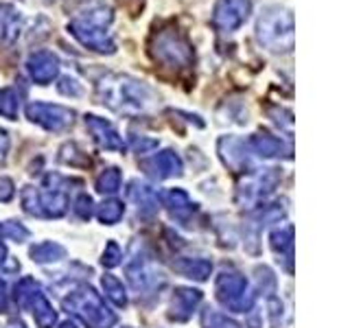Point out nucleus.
<instances>
[{
	"mask_svg": "<svg viewBox=\"0 0 350 328\" xmlns=\"http://www.w3.org/2000/svg\"><path fill=\"white\" fill-rule=\"evenodd\" d=\"M96 98L116 114L140 116L156 107L158 94L145 81L123 72H107L96 81Z\"/></svg>",
	"mask_w": 350,
	"mask_h": 328,
	"instance_id": "nucleus-1",
	"label": "nucleus"
},
{
	"mask_svg": "<svg viewBox=\"0 0 350 328\" xmlns=\"http://www.w3.org/2000/svg\"><path fill=\"white\" fill-rule=\"evenodd\" d=\"M147 53L160 68L173 72H186L195 66V46L175 22H164L151 31L147 42Z\"/></svg>",
	"mask_w": 350,
	"mask_h": 328,
	"instance_id": "nucleus-2",
	"label": "nucleus"
},
{
	"mask_svg": "<svg viewBox=\"0 0 350 328\" xmlns=\"http://www.w3.org/2000/svg\"><path fill=\"white\" fill-rule=\"evenodd\" d=\"M112 22H114V9L109 5L96 3L83 9L81 14H77L68 22L66 31L88 51L98 55H114L116 42L112 31H109Z\"/></svg>",
	"mask_w": 350,
	"mask_h": 328,
	"instance_id": "nucleus-3",
	"label": "nucleus"
},
{
	"mask_svg": "<svg viewBox=\"0 0 350 328\" xmlns=\"http://www.w3.org/2000/svg\"><path fill=\"white\" fill-rule=\"evenodd\" d=\"M256 42L262 49L276 55L293 51L295 44V27L291 9L282 5H269L258 14L254 27Z\"/></svg>",
	"mask_w": 350,
	"mask_h": 328,
	"instance_id": "nucleus-4",
	"label": "nucleus"
},
{
	"mask_svg": "<svg viewBox=\"0 0 350 328\" xmlns=\"http://www.w3.org/2000/svg\"><path fill=\"white\" fill-rule=\"evenodd\" d=\"M62 304L66 311L75 315L77 320H81L88 328H112L116 324V315L107 309L101 295L92 287H85V284L72 289Z\"/></svg>",
	"mask_w": 350,
	"mask_h": 328,
	"instance_id": "nucleus-5",
	"label": "nucleus"
},
{
	"mask_svg": "<svg viewBox=\"0 0 350 328\" xmlns=\"http://www.w3.org/2000/svg\"><path fill=\"white\" fill-rule=\"evenodd\" d=\"M215 293L217 300L234 313H247L256 300L250 289L247 278L237 271H224L215 282Z\"/></svg>",
	"mask_w": 350,
	"mask_h": 328,
	"instance_id": "nucleus-6",
	"label": "nucleus"
},
{
	"mask_svg": "<svg viewBox=\"0 0 350 328\" xmlns=\"http://www.w3.org/2000/svg\"><path fill=\"white\" fill-rule=\"evenodd\" d=\"M68 184L59 173L44 175L42 189H38V206L42 219H59L68 210Z\"/></svg>",
	"mask_w": 350,
	"mask_h": 328,
	"instance_id": "nucleus-7",
	"label": "nucleus"
},
{
	"mask_svg": "<svg viewBox=\"0 0 350 328\" xmlns=\"http://www.w3.org/2000/svg\"><path fill=\"white\" fill-rule=\"evenodd\" d=\"M25 114L33 125H40L46 131H66L75 123V112L66 105L57 103H44V101H31L25 107Z\"/></svg>",
	"mask_w": 350,
	"mask_h": 328,
	"instance_id": "nucleus-8",
	"label": "nucleus"
},
{
	"mask_svg": "<svg viewBox=\"0 0 350 328\" xmlns=\"http://www.w3.org/2000/svg\"><path fill=\"white\" fill-rule=\"evenodd\" d=\"M252 3L250 0H217L213 7L211 22L219 33H237L250 20Z\"/></svg>",
	"mask_w": 350,
	"mask_h": 328,
	"instance_id": "nucleus-9",
	"label": "nucleus"
},
{
	"mask_svg": "<svg viewBox=\"0 0 350 328\" xmlns=\"http://www.w3.org/2000/svg\"><path fill=\"white\" fill-rule=\"evenodd\" d=\"M280 180V173L278 169H262L258 173H252L245 178V182L239 186V193H237V202L239 204H247V206H254L260 200L276 189V184Z\"/></svg>",
	"mask_w": 350,
	"mask_h": 328,
	"instance_id": "nucleus-10",
	"label": "nucleus"
},
{
	"mask_svg": "<svg viewBox=\"0 0 350 328\" xmlns=\"http://www.w3.org/2000/svg\"><path fill=\"white\" fill-rule=\"evenodd\" d=\"M25 68H27V74L31 77V81H36L38 85H49L59 77L62 62L53 51L40 49L29 55L25 62Z\"/></svg>",
	"mask_w": 350,
	"mask_h": 328,
	"instance_id": "nucleus-11",
	"label": "nucleus"
},
{
	"mask_svg": "<svg viewBox=\"0 0 350 328\" xmlns=\"http://www.w3.org/2000/svg\"><path fill=\"white\" fill-rule=\"evenodd\" d=\"M127 280L134 291H149L164 280L156 262L149 260L147 256H136L127 265Z\"/></svg>",
	"mask_w": 350,
	"mask_h": 328,
	"instance_id": "nucleus-12",
	"label": "nucleus"
},
{
	"mask_svg": "<svg viewBox=\"0 0 350 328\" xmlns=\"http://www.w3.org/2000/svg\"><path fill=\"white\" fill-rule=\"evenodd\" d=\"M85 129L90 131V136L94 138V142L105 151H123L125 142L123 136L118 134V129L109 123V120L96 116V114H85Z\"/></svg>",
	"mask_w": 350,
	"mask_h": 328,
	"instance_id": "nucleus-13",
	"label": "nucleus"
},
{
	"mask_svg": "<svg viewBox=\"0 0 350 328\" xmlns=\"http://www.w3.org/2000/svg\"><path fill=\"white\" fill-rule=\"evenodd\" d=\"M142 169H147V173L156 180H169V178H178V175H182L184 162L173 149H164V151L156 153L153 158L142 162Z\"/></svg>",
	"mask_w": 350,
	"mask_h": 328,
	"instance_id": "nucleus-14",
	"label": "nucleus"
},
{
	"mask_svg": "<svg viewBox=\"0 0 350 328\" xmlns=\"http://www.w3.org/2000/svg\"><path fill=\"white\" fill-rule=\"evenodd\" d=\"M247 142L237 136H221L217 142V153L221 162L232 171L247 169Z\"/></svg>",
	"mask_w": 350,
	"mask_h": 328,
	"instance_id": "nucleus-15",
	"label": "nucleus"
},
{
	"mask_svg": "<svg viewBox=\"0 0 350 328\" xmlns=\"http://www.w3.org/2000/svg\"><path fill=\"white\" fill-rule=\"evenodd\" d=\"M25 29V16L11 3H0V44L14 46Z\"/></svg>",
	"mask_w": 350,
	"mask_h": 328,
	"instance_id": "nucleus-16",
	"label": "nucleus"
},
{
	"mask_svg": "<svg viewBox=\"0 0 350 328\" xmlns=\"http://www.w3.org/2000/svg\"><path fill=\"white\" fill-rule=\"evenodd\" d=\"M247 149L256 153L258 158H291V147L284 145L278 136H271L267 131H258L247 140Z\"/></svg>",
	"mask_w": 350,
	"mask_h": 328,
	"instance_id": "nucleus-17",
	"label": "nucleus"
},
{
	"mask_svg": "<svg viewBox=\"0 0 350 328\" xmlns=\"http://www.w3.org/2000/svg\"><path fill=\"white\" fill-rule=\"evenodd\" d=\"M200 302H202V291L191 287H178L173 291V300H171V313H169L171 320L175 322L191 320Z\"/></svg>",
	"mask_w": 350,
	"mask_h": 328,
	"instance_id": "nucleus-18",
	"label": "nucleus"
},
{
	"mask_svg": "<svg viewBox=\"0 0 350 328\" xmlns=\"http://www.w3.org/2000/svg\"><path fill=\"white\" fill-rule=\"evenodd\" d=\"M162 204L167 206V210L171 213L173 219L178 221H189L195 213V204L189 197V193L182 189H169L162 195Z\"/></svg>",
	"mask_w": 350,
	"mask_h": 328,
	"instance_id": "nucleus-19",
	"label": "nucleus"
},
{
	"mask_svg": "<svg viewBox=\"0 0 350 328\" xmlns=\"http://www.w3.org/2000/svg\"><path fill=\"white\" fill-rule=\"evenodd\" d=\"M127 195H129V200L138 206V210H142V213H156L158 206H160L158 191L153 189L151 184H147V182L134 180V182L129 184Z\"/></svg>",
	"mask_w": 350,
	"mask_h": 328,
	"instance_id": "nucleus-20",
	"label": "nucleus"
},
{
	"mask_svg": "<svg viewBox=\"0 0 350 328\" xmlns=\"http://www.w3.org/2000/svg\"><path fill=\"white\" fill-rule=\"evenodd\" d=\"M25 309H31L33 320H36L38 328H53L55 322H57V313L53 311L51 302L46 300V295L42 293V289H36L33 295L29 298Z\"/></svg>",
	"mask_w": 350,
	"mask_h": 328,
	"instance_id": "nucleus-21",
	"label": "nucleus"
},
{
	"mask_svg": "<svg viewBox=\"0 0 350 328\" xmlns=\"http://www.w3.org/2000/svg\"><path fill=\"white\" fill-rule=\"evenodd\" d=\"M173 269L191 280L204 282L213 273V262L206 258H180L173 262Z\"/></svg>",
	"mask_w": 350,
	"mask_h": 328,
	"instance_id": "nucleus-22",
	"label": "nucleus"
},
{
	"mask_svg": "<svg viewBox=\"0 0 350 328\" xmlns=\"http://www.w3.org/2000/svg\"><path fill=\"white\" fill-rule=\"evenodd\" d=\"M271 249L280 256L278 260H284V265L291 271V258H293V226H284L273 230L271 236Z\"/></svg>",
	"mask_w": 350,
	"mask_h": 328,
	"instance_id": "nucleus-23",
	"label": "nucleus"
},
{
	"mask_svg": "<svg viewBox=\"0 0 350 328\" xmlns=\"http://www.w3.org/2000/svg\"><path fill=\"white\" fill-rule=\"evenodd\" d=\"M31 258L36 262H57L66 256V249L59 243H53V241H44V243H38L31 247Z\"/></svg>",
	"mask_w": 350,
	"mask_h": 328,
	"instance_id": "nucleus-24",
	"label": "nucleus"
},
{
	"mask_svg": "<svg viewBox=\"0 0 350 328\" xmlns=\"http://www.w3.org/2000/svg\"><path fill=\"white\" fill-rule=\"evenodd\" d=\"M20 92L18 87L9 85L0 90V116H5L9 120H16L18 112H20Z\"/></svg>",
	"mask_w": 350,
	"mask_h": 328,
	"instance_id": "nucleus-25",
	"label": "nucleus"
},
{
	"mask_svg": "<svg viewBox=\"0 0 350 328\" xmlns=\"http://www.w3.org/2000/svg\"><path fill=\"white\" fill-rule=\"evenodd\" d=\"M123 215H125V206H123V202H118V200H107V202H103L101 206H98V210H96L98 221L105 223V226L118 223L120 219H123Z\"/></svg>",
	"mask_w": 350,
	"mask_h": 328,
	"instance_id": "nucleus-26",
	"label": "nucleus"
},
{
	"mask_svg": "<svg viewBox=\"0 0 350 328\" xmlns=\"http://www.w3.org/2000/svg\"><path fill=\"white\" fill-rule=\"evenodd\" d=\"M120 182H123V175H120V171L116 167H107L96 178V191L103 193V195H114L120 189Z\"/></svg>",
	"mask_w": 350,
	"mask_h": 328,
	"instance_id": "nucleus-27",
	"label": "nucleus"
},
{
	"mask_svg": "<svg viewBox=\"0 0 350 328\" xmlns=\"http://www.w3.org/2000/svg\"><path fill=\"white\" fill-rule=\"evenodd\" d=\"M101 284H103V291L109 300H112L116 306H127V293H125V287L123 282H120L116 276H112V273H105V276L101 278Z\"/></svg>",
	"mask_w": 350,
	"mask_h": 328,
	"instance_id": "nucleus-28",
	"label": "nucleus"
},
{
	"mask_svg": "<svg viewBox=\"0 0 350 328\" xmlns=\"http://www.w3.org/2000/svg\"><path fill=\"white\" fill-rule=\"evenodd\" d=\"M202 326L204 328H243L239 322H234L232 317H228L219 311H213V309H206L202 313Z\"/></svg>",
	"mask_w": 350,
	"mask_h": 328,
	"instance_id": "nucleus-29",
	"label": "nucleus"
},
{
	"mask_svg": "<svg viewBox=\"0 0 350 328\" xmlns=\"http://www.w3.org/2000/svg\"><path fill=\"white\" fill-rule=\"evenodd\" d=\"M59 160L70 164V167H88V164H90V158H88L75 142H66V145L59 149Z\"/></svg>",
	"mask_w": 350,
	"mask_h": 328,
	"instance_id": "nucleus-30",
	"label": "nucleus"
},
{
	"mask_svg": "<svg viewBox=\"0 0 350 328\" xmlns=\"http://www.w3.org/2000/svg\"><path fill=\"white\" fill-rule=\"evenodd\" d=\"M120 260H123V251H120L116 241H109V243L105 245L103 256H101V265L107 267V269H114V267L120 265Z\"/></svg>",
	"mask_w": 350,
	"mask_h": 328,
	"instance_id": "nucleus-31",
	"label": "nucleus"
},
{
	"mask_svg": "<svg viewBox=\"0 0 350 328\" xmlns=\"http://www.w3.org/2000/svg\"><path fill=\"white\" fill-rule=\"evenodd\" d=\"M3 234L7 238H11V241H18V243H22V241H27L31 236V232L20 221H5L3 223Z\"/></svg>",
	"mask_w": 350,
	"mask_h": 328,
	"instance_id": "nucleus-32",
	"label": "nucleus"
},
{
	"mask_svg": "<svg viewBox=\"0 0 350 328\" xmlns=\"http://www.w3.org/2000/svg\"><path fill=\"white\" fill-rule=\"evenodd\" d=\"M57 90H59V94H64V96H81V94H83V85H81L79 81H77L75 77L66 74V77H62V79H59Z\"/></svg>",
	"mask_w": 350,
	"mask_h": 328,
	"instance_id": "nucleus-33",
	"label": "nucleus"
},
{
	"mask_svg": "<svg viewBox=\"0 0 350 328\" xmlns=\"http://www.w3.org/2000/svg\"><path fill=\"white\" fill-rule=\"evenodd\" d=\"M129 147L134 149L136 153H147V151L158 147V140L156 138H145V136H131Z\"/></svg>",
	"mask_w": 350,
	"mask_h": 328,
	"instance_id": "nucleus-34",
	"label": "nucleus"
},
{
	"mask_svg": "<svg viewBox=\"0 0 350 328\" xmlns=\"http://www.w3.org/2000/svg\"><path fill=\"white\" fill-rule=\"evenodd\" d=\"M75 213L79 215L81 219H90V217H92V197H90V195H85V193H81L79 197H77V202H75Z\"/></svg>",
	"mask_w": 350,
	"mask_h": 328,
	"instance_id": "nucleus-35",
	"label": "nucleus"
},
{
	"mask_svg": "<svg viewBox=\"0 0 350 328\" xmlns=\"http://www.w3.org/2000/svg\"><path fill=\"white\" fill-rule=\"evenodd\" d=\"M14 195H16V186H14V182H11L9 178H5V175H0V202L14 200Z\"/></svg>",
	"mask_w": 350,
	"mask_h": 328,
	"instance_id": "nucleus-36",
	"label": "nucleus"
},
{
	"mask_svg": "<svg viewBox=\"0 0 350 328\" xmlns=\"http://www.w3.org/2000/svg\"><path fill=\"white\" fill-rule=\"evenodd\" d=\"M9 309V293H7V282L0 278V313H7Z\"/></svg>",
	"mask_w": 350,
	"mask_h": 328,
	"instance_id": "nucleus-37",
	"label": "nucleus"
},
{
	"mask_svg": "<svg viewBox=\"0 0 350 328\" xmlns=\"http://www.w3.org/2000/svg\"><path fill=\"white\" fill-rule=\"evenodd\" d=\"M7 151H9V134L5 129H0V162H5Z\"/></svg>",
	"mask_w": 350,
	"mask_h": 328,
	"instance_id": "nucleus-38",
	"label": "nucleus"
},
{
	"mask_svg": "<svg viewBox=\"0 0 350 328\" xmlns=\"http://www.w3.org/2000/svg\"><path fill=\"white\" fill-rule=\"evenodd\" d=\"M5 256H7V247H5L3 241H0V265L5 262Z\"/></svg>",
	"mask_w": 350,
	"mask_h": 328,
	"instance_id": "nucleus-39",
	"label": "nucleus"
},
{
	"mask_svg": "<svg viewBox=\"0 0 350 328\" xmlns=\"http://www.w3.org/2000/svg\"><path fill=\"white\" fill-rule=\"evenodd\" d=\"M7 328H27V326L22 324V322H9V324H7Z\"/></svg>",
	"mask_w": 350,
	"mask_h": 328,
	"instance_id": "nucleus-40",
	"label": "nucleus"
},
{
	"mask_svg": "<svg viewBox=\"0 0 350 328\" xmlns=\"http://www.w3.org/2000/svg\"><path fill=\"white\" fill-rule=\"evenodd\" d=\"M59 328H77V326H75L72 322H64V324H62Z\"/></svg>",
	"mask_w": 350,
	"mask_h": 328,
	"instance_id": "nucleus-41",
	"label": "nucleus"
},
{
	"mask_svg": "<svg viewBox=\"0 0 350 328\" xmlns=\"http://www.w3.org/2000/svg\"><path fill=\"white\" fill-rule=\"evenodd\" d=\"M127 328H129V326H127Z\"/></svg>",
	"mask_w": 350,
	"mask_h": 328,
	"instance_id": "nucleus-42",
	"label": "nucleus"
}]
</instances>
